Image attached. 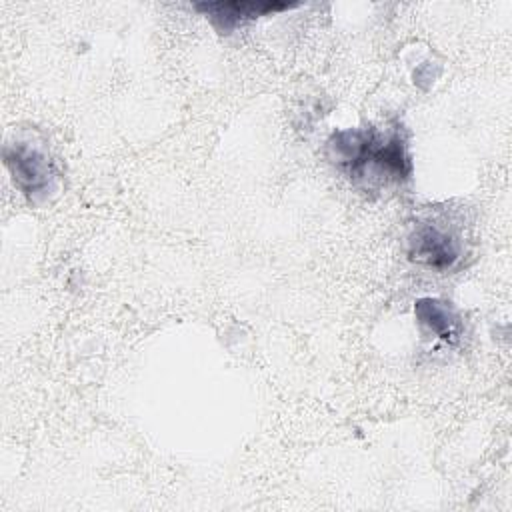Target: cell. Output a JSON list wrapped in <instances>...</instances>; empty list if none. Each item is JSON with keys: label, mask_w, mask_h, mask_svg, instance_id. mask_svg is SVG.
<instances>
[{"label": "cell", "mask_w": 512, "mask_h": 512, "mask_svg": "<svg viewBox=\"0 0 512 512\" xmlns=\"http://www.w3.org/2000/svg\"><path fill=\"white\" fill-rule=\"evenodd\" d=\"M328 156L354 180L376 174L384 180L402 182L412 172L406 140L400 130H392L388 136L374 128L334 132L328 140Z\"/></svg>", "instance_id": "6da1fadb"}, {"label": "cell", "mask_w": 512, "mask_h": 512, "mask_svg": "<svg viewBox=\"0 0 512 512\" xmlns=\"http://www.w3.org/2000/svg\"><path fill=\"white\" fill-rule=\"evenodd\" d=\"M4 162L14 184L32 200H44L54 192V164L50 156L32 142H14L4 148Z\"/></svg>", "instance_id": "7a4b0ae2"}, {"label": "cell", "mask_w": 512, "mask_h": 512, "mask_svg": "<svg viewBox=\"0 0 512 512\" xmlns=\"http://www.w3.org/2000/svg\"><path fill=\"white\" fill-rule=\"evenodd\" d=\"M292 4L280 2H204L196 4V10L204 12L206 18L220 34H230L238 26L256 20L258 16H268L280 10H288Z\"/></svg>", "instance_id": "3957f363"}, {"label": "cell", "mask_w": 512, "mask_h": 512, "mask_svg": "<svg viewBox=\"0 0 512 512\" xmlns=\"http://www.w3.org/2000/svg\"><path fill=\"white\" fill-rule=\"evenodd\" d=\"M410 256L430 268L446 270L456 264L460 250L452 234L436 226H420L410 238Z\"/></svg>", "instance_id": "277c9868"}, {"label": "cell", "mask_w": 512, "mask_h": 512, "mask_svg": "<svg viewBox=\"0 0 512 512\" xmlns=\"http://www.w3.org/2000/svg\"><path fill=\"white\" fill-rule=\"evenodd\" d=\"M416 320L444 342H456L462 334V324L454 308L436 298H422L414 306Z\"/></svg>", "instance_id": "5b68a950"}]
</instances>
